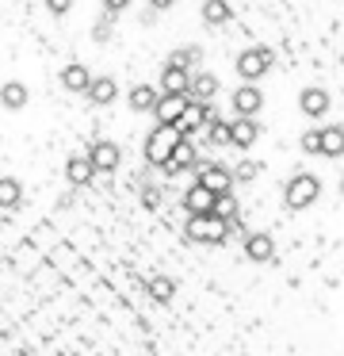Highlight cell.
Masks as SVG:
<instances>
[{"instance_id":"ba28073f","label":"cell","mask_w":344,"mask_h":356,"mask_svg":"<svg viewBox=\"0 0 344 356\" xmlns=\"http://www.w3.org/2000/svg\"><path fill=\"white\" fill-rule=\"evenodd\" d=\"M188 96H161L157 108H153V119H157V127H180L183 111H188Z\"/></svg>"},{"instance_id":"2e32d148","label":"cell","mask_w":344,"mask_h":356,"mask_svg":"<svg viewBox=\"0 0 344 356\" xmlns=\"http://www.w3.org/2000/svg\"><path fill=\"white\" fill-rule=\"evenodd\" d=\"M256 138H260V127H256V119H234V123H229V146H237V149H249Z\"/></svg>"},{"instance_id":"4316f807","label":"cell","mask_w":344,"mask_h":356,"mask_svg":"<svg viewBox=\"0 0 344 356\" xmlns=\"http://www.w3.org/2000/svg\"><path fill=\"white\" fill-rule=\"evenodd\" d=\"M149 295H153L157 302H168V299L176 295V284H172L168 276H153V280H149Z\"/></svg>"},{"instance_id":"6da1fadb","label":"cell","mask_w":344,"mask_h":356,"mask_svg":"<svg viewBox=\"0 0 344 356\" xmlns=\"http://www.w3.org/2000/svg\"><path fill=\"white\" fill-rule=\"evenodd\" d=\"M229 230H234V222H226V218H218V215H195L183 226L188 241H203V245H222V241L229 238Z\"/></svg>"},{"instance_id":"8fae6325","label":"cell","mask_w":344,"mask_h":356,"mask_svg":"<svg viewBox=\"0 0 344 356\" xmlns=\"http://www.w3.org/2000/svg\"><path fill=\"white\" fill-rule=\"evenodd\" d=\"M188 88H191L188 70H180V65H172V62L161 70V96H188Z\"/></svg>"},{"instance_id":"1f68e13d","label":"cell","mask_w":344,"mask_h":356,"mask_svg":"<svg viewBox=\"0 0 344 356\" xmlns=\"http://www.w3.org/2000/svg\"><path fill=\"white\" fill-rule=\"evenodd\" d=\"M46 8H50L54 16H65V12L73 8V0H46Z\"/></svg>"},{"instance_id":"4dcf8cb0","label":"cell","mask_w":344,"mask_h":356,"mask_svg":"<svg viewBox=\"0 0 344 356\" xmlns=\"http://www.w3.org/2000/svg\"><path fill=\"white\" fill-rule=\"evenodd\" d=\"M256 172H260V165H256V161H241V165L234 169V180H252Z\"/></svg>"},{"instance_id":"83f0119b","label":"cell","mask_w":344,"mask_h":356,"mask_svg":"<svg viewBox=\"0 0 344 356\" xmlns=\"http://www.w3.org/2000/svg\"><path fill=\"white\" fill-rule=\"evenodd\" d=\"M214 215H218V218H226V222H234V215H237L234 195H218V203H214Z\"/></svg>"},{"instance_id":"f1b7e54d","label":"cell","mask_w":344,"mask_h":356,"mask_svg":"<svg viewBox=\"0 0 344 356\" xmlns=\"http://www.w3.org/2000/svg\"><path fill=\"white\" fill-rule=\"evenodd\" d=\"M111 31H115V24H111V12H104V16H99V24L92 27V39H96V42H107V39H111Z\"/></svg>"},{"instance_id":"d4e9b609","label":"cell","mask_w":344,"mask_h":356,"mask_svg":"<svg viewBox=\"0 0 344 356\" xmlns=\"http://www.w3.org/2000/svg\"><path fill=\"white\" fill-rule=\"evenodd\" d=\"M23 200V184L15 177H0V207H15V203Z\"/></svg>"},{"instance_id":"cb8c5ba5","label":"cell","mask_w":344,"mask_h":356,"mask_svg":"<svg viewBox=\"0 0 344 356\" xmlns=\"http://www.w3.org/2000/svg\"><path fill=\"white\" fill-rule=\"evenodd\" d=\"M168 62L180 65V70H188V73H199V65H203V50H199V47H180Z\"/></svg>"},{"instance_id":"5b68a950","label":"cell","mask_w":344,"mask_h":356,"mask_svg":"<svg viewBox=\"0 0 344 356\" xmlns=\"http://www.w3.org/2000/svg\"><path fill=\"white\" fill-rule=\"evenodd\" d=\"M195 184L211 188L214 195H229V188H234V169H226V165H218V161L195 165Z\"/></svg>"},{"instance_id":"9a60e30c","label":"cell","mask_w":344,"mask_h":356,"mask_svg":"<svg viewBox=\"0 0 344 356\" xmlns=\"http://www.w3.org/2000/svg\"><path fill=\"white\" fill-rule=\"evenodd\" d=\"M245 257H249L252 264H268L275 257V241L272 234H249L245 238Z\"/></svg>"},{"instance_id":"ffe728a7","label":"cell","mask_w":344,"mask_h":356,"mask_svg":"<svg viewBox=\"0 0 344 356\" xmlns=\"http://www.w3.org/2000/svg\"><path fill=\"white\" fill-rule=\"evenodd\" d=\"M65 177H69V184H92L96 169H92L88 154H73V157H69V161H65Z\"/></svg>"},{"instance_id":"30bf717a","label":"cell","mask_w":344,"mask_h":356,"mask_svg":"<svg viewBox=\"0 0 344 356\" xmlns=\"http://www.w3.org/2000/svg\"><path fill=\"white\" fill-rule=\"evenodd\" d=\"M214 203H218V195H214L211 188H203V184H191L188 192H183V211H188V218L214 215Z\"/></svg>"},{"instance_id":"8992f818","label":"cell","mask_w":344,"mask_h":356,"mask_svg":"<svg viewBox=\"0 0 344 356\" xmlns=\"http://www.w3.org/2000/svg\"><path fill=\"white\" fill-rule=\"evenodd\" d=\"M214 119H222L218 111H214V104H195V100H191V104H188V111H183V119H180V127H176V131H180L183 138H191V134L206 131V127H211Z\"/></svg>"},{"instance_id":"e0dca14e","label":"cell","mask_w":344,"mask_h":356,"mask_svg":"<svg viewBox=\"0 0 344 356\" xmlns=\"http://www.w3.org/2000/svg\"><path fill=\"white\" fill-rule=\"evenodd\" d=\"M31 100L27 85L23 81H4V88H0V104H4V111H23Z\"/></svg>"},{"instance_id":"44dd1931","label":"cell","mask_w":344,"mask_h":356,"mask_svg":"<svg viewBox=\"0 0 344 356\" xmlns=\"http://www.w3.org/2000/svg\"><path fill=\"white\" fill-rule=\"evenodd\" d=\"M119 96V85H115L111 77H92V85H88V100L92 104H99V108H107V104Z\"/></svg>"},{"instance_id":"603a6c76","label":"cell","mask_w":344,"mask_h":356,"mask_svg":"<svg viewBox=\"0 0 344 356\" xmlns=\"http://www.w3.org/2000/svg\"><path fill=\"white\" fill-rule=\"evenodd\" d=\"M229 19H234V12H229L226 0H206L203 4V24L206 27H222V24H229Z\"/></svg>"},{"instance_id":"5bb4252c","label":"cell","mask_w":344,"mask_h":356,"mask_svg":"<svg viewBox=\"0 0 344 356\" xmlns=\"http://www.w3.org/2000/svg\"><path fill=\"white\" fill-rule=\"evenodd\" d=\"M214 92H218V77H214V73H206V70L191 73L188 100H195V104H211V100H214Z\"/></svg>"},{"instance_id":"52a82bcc","label":"cell","mask_w":344,"mask_h":356,"mask_svg":"<svg viewBox=\"0 0 344 356\" xmlns=\"http://www.w3.org/2000/svg\"><path fill=\"white\" fill-rule=\"evenodd\" d=\"M229 104H234L237 119H252L260 108H264V92H260L256 85H241V88H234V96H229Z\"/></svg>"},{"instance_id":"9c48e42d","label":"cell","mask_w":344,"mask_h":356,"mask_svg":"<svg viewBox=\"0 0 344 356\" xmlns=\"http://www.w3.org/2000/svg\"><path fill=\"white\" fill-rule=\"evenodd\" d=\"M88 161H92V169L96 172H115L119 169V161H122V149L115 146V142H92V149H88Z\"/></svg>"},{"instance_id":"7a4b0ae2","label":"cell","mask_w":344,"mask_h":356,"mask_svg":"<svg viewBox=\"0 0 344 356\" xmlns=\"http://www.w3.org/2000/svg\"><path fill=\"white\" fill-rule=\"evenodd\" d=\"M180 138H183V134L176 131V127H153V131L145 134V161L165 169L168 157H172V149L180 146Z\"/></svg>"},{"instance_id":"d590c367","label":"cell","mask_w":344,"mask_h":356,"mask_svg":"<svg viewBox=\"0 0 344 356\" xmlns=\"http://www.w3.org/2000/svg\"><path fill=\"white\" fill-rule=\"evenodd\" d=\"M341 192H344V180H341Z\"/></svg>"},{"instance_id":"d6986e66","label":"cell","mask_w":344,"mask_h":356,"mask_svg":"<svg viewBox=\"0 0 344 356\" xmlns=\"http://www.w3.org/2000/svg\"><path fill=\"white\" fill-rule=\"evenodd\" d=\"M157 100H161V92L153 85H134L126 92V104H130V111H149L153 115V108H157Z\"/></svg>"},{"instance_id":"e575fe53","label":"cell","mask_w":344,"mask_h":356,"mask_svg":"<svg viewBox=\"0 0 344 356\" xmlns=\"http://www.w3.org/2000/svg\"><path fill=\"white\" fill-rule=\"evenodd\" d=\"M176 0H149V8H157V12H165V8H172Z\"/></svg>"},{"instance_id":"7c38bea8","label":"cell","mask_w":344,"mask_h":356,"mask_svg":"<svg viewBox=\"0 0 344 356\" xmlns=\"http://www.w3.org/2000/svg\"><path fill=\"white\" fill-rule=\"evenodd\" d=\"M195 165H199L195 142H191V138H180V146L172 149V157H168L165 172H168V177H176V172H188V169H195Z\"/></svg>"},{"instance_id":"f546056e","label":"cell","mask_w":344,"mask_h":356,"mask_svg":"<svg viewBox=\"0 0 344 356\" xmlns=\"http://www.w3.org/2000/svg\"><path fill=\"white\" fill-rule=\"evenodd\" d=\"M302 149L306 154H321V131H306L302 134Z\"/></svg>"},{"instance_id":"4fadbf2b","label":"cell","mask_w":344,"mask_h":356,"mask_svg":"<svg viewBox=\"0 0 344 356\" xmlns=\"http://www.w3.org/2000/svg\"><path fill=\"white\" fill-rule=\"evenodd\" d=\"M298 108H302L306 119H321V115L329 111V92H325V88H318V85L302 88V96H298Z\"/></svg>"},{"instance_id":"484cf974","label":"cell","mask_w":344,"mask_h":356,"mask_svg":"<svg viewBox=\"0 0 344 356\" xmlns=\"http://www.w3.org/2000/svg\"><path fill=\"white\" fill-rule=\"evenodd\" d=\"M229 123H234V119H214L203 131V138L211 142V146H229Z\"/></svg>"},{"instance_id":"7402d4cb","label":"cell","mask_w":344,"mask_h":356,"mask_svg":"<svg viewBox=\"0 0 344 356\" xmlns=\"http://www.w3.org/2000/svg\"><path fill=\"white\" fill-rule=\"evenodd\" d=\"M321 157H344V127L321 131Z\"/></svg>"},{"instance_id":"277c9868","label":"cell","mask_w":344,"mask_h":356,"mask_svg":"<svg viewBox=\"0 0 344 356\" xmlns=\"http://www.w3.org/2000/svg\"><path fill=\"white\" fill-rule=\"evenodd\" d=\"M268 70H272V50H268V47H249V50L237 54V73H241L245 85L260 81Z\"/></svg>"},{"instance_id":"ac0fdd59","label":"cell","mask_w":344,"mask_h":356,"mask_svg":"<svg viewBox=\"0 0 344 356\" xmlns=\"http://www.w3.org/2000/svg\"><path fill=\"white\" fill-rule=\"evenodd\" d=\"M88 85H92L88 65L73 62V65H65V70H61V88H69V92H88Z\"/></svg>"},{"instance_id":"d6a6232c","label":"cell","mask_w":344,"mask_h":356,"mask_svg":"<svg viewBox=\"0 0 344 356\" xmlns=\"http://www.w3.org/2000/svg\"><path fill=\"white\" fill-rule=\"evenodd\" d=\"M142 200H145V207H161V192H157V188H145Z\"/></svg>"},{"instance_id":"3957f363","label":"cell","mask_w":344,"mask_h":356,"mask_svg":"<svg viewBox=\"0 0 344 356\" xmlns=\"http://www.w3.org/2000/svg\"><path fill=\"white\" fill-rule=\"evenodd\" d=\"M318 195H321V180L313 177V172H295L287 192H283V200H287V207L302 211V207H310V203H318Z\"/></svg>"},{"instance_id":"836d02e7","label":"cell","mask_w":344,"mask_h":356,"mask_svg":"<svg viewBox=\"0 0 344 356\" xmlns=\"http://www.w3.org/2000/svg\"><path fill=\"white\" fill-rule=\"evenodd\" d=\"M130 0H104V12H122Z\"/></svg>"}]
</instances>
